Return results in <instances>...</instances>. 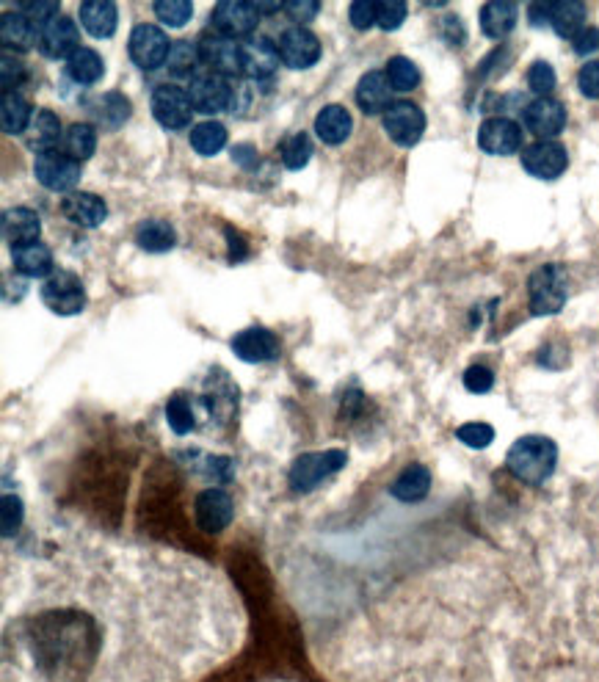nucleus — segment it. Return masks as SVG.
Returning <instances> with one entry per match:
<instances>
[{
  "instance_id": "nucleus-14",
  "label": "nucleus",
  "mask_w": 599,
  "mask_h": 682,
  "mask_svg": "<svg viewBox=\"0 0 599 682\" xmlns=\"http://www.w3.org/2000/svg\"><path fill=\"white\" fill-rule=\"evenodd\" d=\"M199 50H202V64L210 72H216L221 78H232L241 75V42H232L221 34H202L199 36Z\"/></svg>"
},
{
  "instance_id": "nucleus-46",
  "label": "nucleus",
  "mask_w": 599,
  "mask_h": 682,
  "mask_svg": "<svg viewBox=\"0 0 599 682\" xmlns=\"http://www.w3.org/2000/svg\"><path fill=\"white\" fill-rule=\"evenodd\" d=\"M555 83H558V78H555V70L547 61H536L528 70V89L539 97H550Z\"/></svg>"
},
{
  "instance_id": "nucleus-44",
  "label": "nucleus",
  "mask_w": 599,
  "mask_h": 682,
  "mask_svg": "<svg viewBox=\"0 0 599 682\" xmlns=\"http://www.w3.org/2000/svg\"><path fill=\"white\" fill-rule=\"evenodd\" d=\"M0 525H3V536L9 539L12 533L20 531V525H23L25 520V506L23 500L17 498V495H3V500H0Z\"/></svg>"
},
{
  "instance_id": "nucleus-18",
  "label": "nucleus",
  "mask_w": 599,
  "mask_h": 682,
  "mask_svg": "<svg viewBox=\"0 0 599 682\" xmlns=\"http://www.w3.org/2000/svg\"><path fill=\"white\" fill-rule=\"evenodd\" d=\"M241 75L249 81H265L271 78L279 67V50L277 42H271L268 36H252L241 42Z\"/></svg>"
},
{
  "instance_id": "nucleus-4",
  "label": "nucleus",
  "mask_w": 599,
  "mask_h": 682,
  "mask_svg": "<svg viewBox=\"0 0 599 682\" xmlns=\"http://www.w3.org/2000/svg\"><path fill=\"white\" fill-rule=\"evenodd\" d=\"M172 45L174 42H169V36H166L163 28L150 25V23H141L130 31V39H127V53H130V58H133V64H136V67L152 72L169 61Z\"/></svg>"
},
{
  "instance_id": "nucleus-50",
  "label": "nucleus",
  "mask_w": 599,
  "mask_h": 682,
  "mask_svg": "<svg viewBox=\"0 0 599 682\" xmlns=\"http://www.w3.org/2000/svg\"><path fill=\"white\" fill-rule=\"evenodd\" d=\"M577 86L580 94L588 100H599V61H586L577 72Z\"/></svg>"
},
{
  "instance_id": "nucleus-37",
  "label": "nucleus",
  "mask_w": 599,
  "mask_h": 682,
  "mask_svg": "<svg viewBox=\"0 0 599 682\" xmlns=\"http://www.w3.org/2000/svg\"><path fill=\"white\" fill-rule=\"evenodd\" d=\"M166 67L172 75L183 78V75H191L194 78L199 67H202V50H199V42H191V39H177L172 45V53H169V61Z\"/></svg>"
},
{
  "instance_id": "nucleus-40",
  "label": "nucleus",
  "mask_w": 599,
  "mask_h": 682,
  "mask_svg": "<svg viewBox=\"0 0 599 682\" xmlns=\"http://www.w3.org/2000/svg\"><path fill=\"white\" fill-rule=\"evenodd\" d=\"M166 423H169V428H172L177 437L191 434V428L196 426L194 406H191V401H188L183 393L172 395V398L166 401Z\"/></svg>"
},
{
  "instance_id": "nucleus-42",
  "label": "nucleus",
  "mask_w": 599,
  "mask_h": 682,
  "mask_svg": "<svg viewBox=\"0 0 599 682\" xmlns=\"http://www.w3.org/2000/svg\"><path fill=\"white\" fill-rule=\"evenodd\" d=\"M14 9L25 14L28 20H34L39 28L61 14V6H58L56 0H20V3H14Z\"/></svg>"
},
{
  "instance_id": "nucleus-13",
  "label": "nucleus",
  "mask_w": 599,
  "mask_h": 682,
  "mask_svg": "<svg viewBox=\"0 0 599 682\" xmlns=\"http://www.w3.org/2000/svg\"><path fill=\"white\" fill-rule=\"evenodd\" d=\"M232 517H235V503L224 492V489H205L199 492L194 500V520L196 528L202 533H221L230 528Z\"/></svg>"
},
{
  "instance_id": "nucleus-47",
  "label": "nucleus",
  "mask_w": 599,
  "mask_h": 682,
  "mask_svg": "<svg viewBox=\"0 0 599 682\" xmlns=\"http://www.w3.org/2000/svg\"><path fill=\"white\" fill-rule=\"evenodd\" d=\"M28 78V70L20 58H12V53H3V64H0V83L3 92H17Z\"/></svg>"
},
{
  "instance_id": "nucleus-45",
  "label": "nucleus",
  "mask_w": 599,
  "mask_h": 682,
  "mask_svg": "<svg viewBox=\"0 0 599 682\" xmlns=\"http://www.w3.org/2000/svg\"><path fill=\"white\" fill-rule=\"evenodd\" d=\"M406 6L404 0H379V17H376V25L381 31H398L406 20Z\"/></svg>"
},
{
  "instance_id": "nucleus-26",
  "label": "nucleus",
  "mask_w": 599,
  "mask_h": 682,
  "mask_svg": "<svg viewBox=\"0 0 599 682\" xmlns=\"http://www.w3.org/2000/svg\"><path fill=\"white\" fill-rule=\"evenodd\" d=\"M12 263L14 271L28 279H47L53 274V252L45 243H28V246L12 249Z\"/></svg>"
},
{
  "instance_id": "nucleus-22",
  "label": "nucleus",
  "mask_w": 599,
  "mask_h": 682,
  "mask_svg": "<svg viewBox=\"0 0 599 682\" xmlns=\"http://www.w3.org/2000/svg\"><path fill=\"white\" fill-rule=\"evenodd\" d=\"M0 39L6 53H28L31 47H39V25L14 9V14L6 12L0 17Z\"/></svg>"
},
{
  "instance_id": "nucleus-12",
  "label": "nucleus",
  "mask_w": 599,
  "mask_h": 682,
  "mask_svg": "<svg viewBox=\"0 0 599 682\" xmlns=\"http://www.w3.org/2000/svg\"><path fill=\"white\" fill-rule=\"evenodd\" d=\"M81 50V31H78V23L58 14L50 23H45L39 28V53L45 58H67L70 61L75 53Z\"/></svg>"
},
{
  "instance_id": "nucleus-20",
  "label": "nucleus",
  "mask_w": 599,
  "mask_h": 682,
  "mask_svg": "<svg viewBox=\"0 0 599 682\" xmlns=\"http://www.w3.org/2000/svg\"><path fill=\"white\" fill-rule=\"evenodd\" d=\"M61 213H64V219H70L72 224H78L83 230H94V227H100L108 219V205L97 194L72 191V194L61 199Z\"/></svg>"
},
{
  "instance_id": "nucleus-39",
  "label": "nucleus",
  "mask_w": 599,
  "mask_h": 682,
  "mask_svg": "<svg viewBox=\"0 0 599 682\" xmlns=\"http://www.w3.org/2000/svg\"><path fill=\"white\" fill-rule=\"evenodd\" d=\"M279 158H282L285 169H290V172L304 169L312 158L310 136L307 133H293V136H288V139L282 141V147H279Z\"/></svg>"
},
{
  "instance_id": "nucleus-8",
  "label": "nucleus",
  "mask_w": 599,
  "mask_h": 682,
  "mask_svg": "<svg viewBox=\"0 0 599 682\" xmlns=\"http://www.w3.org/2000/svg\"><path fill=\"white\" fill-rule=\"evenodd\" d=\"M191 114H194L191 97L180 86L163 83V86H158L152 92V116L158 119L161 128L185 130L191 125Z\"/></svg>"
},
{
  "instance_id": "nucleus-49",
  "label": "nucleus",
  "mask_w": 599,
  "mask_h": 682,
  "mask_svg": "<svg viewBox=\"0 0 599 682\" xmlns=\"http://www.w3.org/2000/svg\"><path fill=\"white\" fill-rule=\"evenodd\" d=\"M464 387L475 395L489 393L495 387V373L486 368V365H473V368L464 370Z\"/></svg>"
},
{
  "instance_id": "nucleus-21",
  "label": "nucleus",
  "mask_w": 599,
  "mask_h": 682,
  "mask_svg": "<svg viewBox=\"0 0 599 682\" xmlns=\"http://www.w3.org/2000/svg\"><path fill=\"white\" fill-rule=\"evenodd\" d=\"M0 227H3V241L9 243L12 249H20V246H28V243H39L42 219L31 208H9L3 210Z\"/></svg>"
},
{
  "instance_id": "nucleus-32",
  "label": "nucleus",
  "mask_w": 599,
  "mask_h": 682,
  "mask_svg": "<svg viewBox=\"0 0 599 682\" xmlns=\"http://www.w3.org/2000/svg\"><path fill=\"white\" fill-rule=\"evenodd\" d=\"M136 243L150 255H163V252L174 249L177 232L166 219H147L136 227Z\"/></svg>"
},
{
  "instance_id": "nucleus-15",
  "label": "nucleus",
  "mask_w": 599,
  "mask_h": 682,
  "mask_svg": "<svg viewBox=\"0 0 599 682\" xmlns=\"http://www.w3.org/2000/svg\"><path fill=\"white\" fill-rule=\"evenodd\" d=\"M232 351L235 357L249 362V365H263V362H274L282 354V343L271 329L263 326H249L238 335L232 337Z\"/></svg>"
},
{
  "instance_id": "nucleus-17",
  "label": "nucleus",
  "mask_w": 599,
  "mask_h": 682,
  "mask_svg": "<svg viewBox=\"0 0 599 682\" xmlns=\"http://www.w3.org/2000/svg\"><path fill=\"white\" fill-rule=\"evenodd\" d=\"M522 122L528 133L539 136V141H553V136L566 128V108L553 97H536L533 103L525 105Z\"/></svg>"
},
{
  "instance_id": "nucleus-53",
  "label": "nucleus",
  "mask_w": 599,
  "mask_h": 682,
  "mask_svg": "<svg viewBox=\"0 0 599 682\" xmlns=\"http://www.w3.org/2000/svg\"><path fill=\"white\" fill-rule=\"evenodd\" d=\"M528 14H530V23L533 25H550V17H553V3H530Z\"/></svg>"
},
{
  "instance_id": "nucleus-23",
  "label": "nucleus",
  "mask_w": 599,
  "mask_h": 682,
  "mask_svg": "<svg viewBox=\"0 0 599 682\" xmlns=\"http://www.w3.org/2000/svg\"><path fill=\"white\" fill-rule=\"evenodd\" d=\"M78 17L94 39H111L119 25V9L111 0H86L78 9Z\"/></svg>"
},
{
  "instance_id": "nucleus-2",
  "label": "nucleus",
  "mask_w": 599,
  "mask_h": 682,
  "mask_svg": "<svg viewBox=\"0 0 599 682\" xmlns=\"http://www.w3.org/2000/svg\"><path fill=\"white\" fill-rule=\"evenodd\" d=\"M348 464V453L340 448H329V451H312L301 453L296 462L290 464V489L293 492H312L326 481L337 475Z\"/></svg>"
},
{
  "instance_id": "nucleus-25",
  "label": "nucleus",
  "mask_w": 599,
  "mask_h": 682,
  "mask_svg": "<svg viewBox=\"0 0 599 682\" xmlns=\"http://www.w3.org/2000/svg\"><path fill=\"white\" fill-rule=\"evenodd\" d=\"M390 81H387V75L379 70L368 72V75H362V81H359L357 86V105L365 111V114H387V108H390Z\"/></svg>"
},
{
  "instance_id": "nucleus-36",
  "label": "nucleus",
  "mask_w": 599,
  "mask_h": 682,
  "mask_svg": "<svg viewBox=\"0 0 599 682\" xmlns=\"http://www.w3.org/2000/svg\"><path fill=\"white\" fill-rule=\"evenodd\" d=\"M97 150V128L89 122H75L64 133V152L78 163L89 161Z\"/></svg>"
},
{
  "instance_id": "nucleus-3",
  "label": "nucleus",
  "mask_w": 599,
  "mask_h": 682,
  "mask_svg": "<svg viewBox=\"0 0 599 682\" xmlns=\"http://www.w3.org/2000/svg\"><path fill=\"white\" fill-rule=\"evenodd\" d=\"M530 313L553 315L566 304V271L561 266H542L528 279Z\"/></svg>"
},
{
  "instance_id": "nucleus-29",
  "label": "nucleus",
  "mask_w": 599,
  "mask_h": 682,
  "mask_svg": "<svg viewBox=\"0 0 599 682\" xmlns=\"http://www.w3.org/2000/svg\"><path fill=\"white\" fill-rule=\"evenodd\" d=\"M58 139H61V122H58V116L53 114V111H47V108L36 111L34 119H31V125L25 130V144H28V150H34L36 155H39V152L56 150Z\"/></svg>"
},
{
  "instance_id": "nucleus-7",
  "label": "nucleus",
  "mask_w": 599,
  "mask_h": 682,
  "mask_svg": "<svg viewBox=\"0 0 599 682\" xmlns=\"http://www.w3.org/2000/svg\"><path fill=\"white\" fill-rule=\"evenodd\" d=\"M34 174L47 191L72 194V188L81 183V163L70 158L67 152L47 150L34 158Z\"/></svg>"
},
{
  "instance_id": "nucleus-6",
  "label": "nucleus",
  "mask_w": 599,
  "mask_h": 682,
  "mask_svg": "<svg viewBox=\"0 0 599 682\" xmlns=\"http://www.w3.org/2000/svg\"><path fill=\"white\" fill-rule=\"evenodd\" d=\"M257 23H260V12L249 0H221V3H216L213 14H210L213 31L227 36L232 42L252 39V34L257 31Z\"/></svg>"
},
{
  "instance_id": "nucleus-51",
  "label": "nucleus",
  "mask_w": 599,
  "mask_h": 682,
  "mask_svg": "<svg viewBox=\"0 0 599 682\" xmlns=\"http://www.w3.org/2000/svg\"><path fill=\"white\" fill-rule=\"evenodd\" d=\"M282 9L290 14V20H296V23H310V20H315L318 17V12H321V3L318 0H288V3H282Z\"/></svg>"
},
{
  "instance_id": "nucleus-10",
  "label": "nucleus",
  "mask_w": 599,
  "mask_h": 682,
  "mask_svg": "<svg viewBox=\"0 0 599 682\" xmlns=\"http://www.w3.org/2000/svg\"><path fill=\"white\" fill-rule=\"evenodd\" d=\"M384 130L398 147H415L426 133V114L423 108L409 100L392 103L384 114Z\"/></svg>"
},
{
  "instance_id": "nucleus-28",
  "label": "nucleus",
  "mask_w": 599,
  "mask_h": 682,
  "mask_svg": "<svg viewBox=\"0 0 599 682\" xmlns=\"http://www.w3.org/2000/svg\"><path fill=\"white\" fill-rule=\"evenodd\" d=\"M431 492V473L426 464H409L390 486V495L401 503H417Z\"/></svg>"
},
{
  "instance_id": "nucleus-54",
  "label": "nucleus",
  "mask_w": 599,
  "mask_h": 682,
  "mask_svg": "<svg viewBox=\"0 0 599 682\" xmlns=\"http://www.w3.org/2000/svg\"><path fill=\"white\" fill-rule=\"evenodd\" d=\"M232 161H238L241 166H254L257 163V152H254V147H249V144H238L235 150H232Z\"/></svg>"
},
{
  "instance_id": "nucleus-35",
  "label": "nucleus",
  "mask_w": 599,
  "mask_h": 682,
  "mask_svg": "<svg viewBox=\"0 0 599 682\" xmlns=\"http://www.w3.org/2000/svg\"><path fill=\"white\" fill-rule=\"evenodd\" d=\"M191 147H194L196 155H202V158L219 155V152L227 147V128H224L221 122H213V119L199 122V125L191 128Z\"/></svg>"
},
{
  "instance_id": "nucleus-1",
  "label": "nucleus",
  "mask_w": 599,
  "mask_h": 682,
  "mask_svg": "<svg viewBox=\"0 0 599 682\" xmlns=\"http://www.w3.org/2000/svg\"><path fill=\"white\" fill-rule=\"evenodd\" d=\"M555 464H558V445L542 434L519 437L506 453L508 473L528 486H542L544 481H550Z\"/></svg>"
},
{
  "instance_id": "nucleus-43",
  "label": "nucleus",
  "mask_w": 599,
  "mask_h": 682,
  "mask_svg": "<svg viewBox=\"0 0 599 682\" xmlns=\"http://www.w3.org/2000/svg\"><path fill=\"white\" fill-rule=\"evenodd\" d=\"M456 437H459L467 448H475V451H484L495 440V428L489 423H464V426L456 428Z\"/></svg>"
},
{
  "instance_id": "nucleus-41",
  "label": "nucleus",
  "mask_w": 599,
  "mask_h": 682,
  "mask_svg": "<svg viewBox=\"0 0 599 682\" xmlns=\"http://www.w3.org/2000/svg\"><path fill=\"white\" fill-rule=\"evenodd\" d=\"M155 17L169 28H183L194 17V3L191 0H158L152 6Z\"/></svg>"
},
{
  "instance_id": "nucleus-16",
  "label": "nucleus",
  "mask_w": 599,
  "mask_h": 682,
  "mask_svg": "<svg viewBox=\"0 0 599 682\" xmlns=\"http://www.w3.org/2000/svg\"><path fill=\"white\" fill-rule=\"evenodd\" d=\"M522 166L536 180H555L566 172L569 155L558 141H536L522 150Z\"/></svg>"
},
{
  "instance_id": "nucleus-48",
  "label": "nucleus",
  "mask_w": 599,
  "mask_h": 682,
  "mask_svg": "<svg viewBox=\"0 0 599 682\" xmlns=\"http://www.w3.org/2000/svg\"><path fill=\"white\" fill-rule=\"evenodd\" d=\"M376 17H379V0H354L348 6V20L357 31H368L376 25Z\"/></svg>"
},
{
  "instance_id": "nucleus-38",
  "label": "nucleus",
  "mask_w": 599,
  "mask_h": 682,
  "mask_svg": "<svg viewBox=\"0 0 599 682\" xmlns=\"http://www.w3.org/2000/svg\"><path fill=\"white\" fill-rule=\"evenodd\" d=\"M384 75H387V81H390L392 92H412V89H417V83H420V70H417V64L415 61H409L406 56H392L390 61H387Z\"/></svg>"
},
{
  "instance_id": "nucleus-9",
  "label": "nucleus",
  "mask_w": 599,
  "mask_h": 682,
  "mask_svg": "<svg viewBox=\"0 0 599 682\" xmlns=\"http://www.w3.org/2000/svg\"><path fill=\"white\" fill-rule=\"evenodd\" d=\"M279 61L290 67V70H310L312 64H318L321 58V42L304 25H293L288 31H282L277 39Z\"/></svg>"
},
{
  "instance_id": "nucleus-27",
  "label": "nucleus",
  "mask_w": 599,
  "mask_h": 682,
  "mask_svg": "<svg viewBox=\"0 0 599 682\" xmlns=\"http://www.w3.org/2000/svg\"><path fill=\"white\" fill-rule=\"evenodd\" d=\"M519 6L511 0H492L481 9V31L489 39H506L517 25Z\"/></svg>"
},
{
  "instance_id": "nucleus-33",
  "label": "nucleus",
  "mask_w": 599,
  "mask_h": 682,
  "mask_svg": "<svg viewBox=\"0 0 599 682\" xmlns=\"http://www.w3.org/2000/svg\"><path fill=\"white\" fill-rule=\"evenodd\" d=\"M550 25L558 36L564 39H575L586 25V3H577V0H564V3H553V17H550Z\"/></svg>"
},
{
  "instance_id": "nucleus-31",
  "label": "nucleus",
  "mask_w": 599,
  "mask_h": 682,
  "mask_svg": "<svg viewBox=\"0 0 599 682\" xmlns=\"http://www.w3.org/2000/svg\"><path fill=\"white\" fill-rule=\"evenodd\" d=\"M34 119V108L20 92H3L0 100V128L6 136H20Z\"/></svg>"
},
{
  "instance_id": "nucleus-52",
  "label": "nucleus",
  "mask_w": 599,
  "mask_h": 682,
  "mask_svg": "<svg viewBox=\"0 0 599 682\" xmlns=\"http://www.w3.org/2000/svg\"><path fill=\"white\" fill-rule=\"evenodd\" d=\"M572 50H575L577 56H586V53L599 50V28H583V31L572 39Z\"/></svg>"
},
{
  "instance_id": "nucleus-11",
  "label": "nucleus",
  "mask_w": 599,
  "mask_h": 682,
  "mask_svg": "<svg viewBox=\"0 0 599 682\" xmlns=\"http://www.w3.org/2000/svg\"><path fill=\"white\" fill-rule=\"evenodd\" d=\"M188 97H191L194 111L219 114L232 105V86L227 83V78H221L216 72L199 70L188 83Z\"/></svg>"
},
{
  "instance_id": "nucleus-24",
  "label": "nucleus",
  "mask_w": 599,
  "mask_h": 682,
  "mask_svg": "<svg viewBox=\"0 0 599 682\" xmlns=\"http://www.w3.org/2000/svg\"><path fill=\"white\" fill-rule=\"evenodd\" d=\"M351 130H354V119H351V114H348L343 105H326V108H321L318 111V116H315V133H318V139L323 141V144H329V147H337V144H343V141L351 136Z\"/></svg>"
},
{
  "instance_id": "nucleus-34",
  "label": "nucleus",
  "mask_w": 599,
  "mask_h": 682,
  "mask_svg": "<svg viewBox=\"0 0 599 682\" xmlns=\"http://www.w3.org/2000/svg\"><path fill=\"white\" fill-rule=\"evenodd\" d=\"M67 72H70V78L75 83H81V86H94V83L103 81L105 75L103 56H100L97 50H92V47H81V50L67 61Z\"/></svg>"
},
{
  "instance_id": "nucleus-19",
  "label": "nucleus",
  "mask_w": 599,
  "mask_h": 682,
  "mask_svg": "<svg viewBox=\"0 0 599 682\" xmlns=\"http://www.w3.org/2000/svg\"><path fill=\"white\" fill-rule=\"evenodd\" d=\"M478 147L489 155H514L522 147V128L514 119L492 116L478 128Z\"/></svg>"
},
{
  "instance_id": "nucleus-30",
  "label": "nucleus",
  "mask_w": 599,
  "mask_h": 682,
  "mask_svg": "<svg viewBox=\"0 0 599 682\" xmlns=\"http://www.w3.org/2000/svg\"><path fill=\"white\" fill-rule=\"evenodd\" d=\"M89 111L94 116V125H100L103 130H119L130 119V100L119 92H105L103 97L89 103Z\"/></svg>"
},
{
  "instance_id": "nucleus-5",
  "label": "nucleus",
  "mask_w": 599,
  "mask_h": 682,
  "mask_svg": "<svg viewBox=\"0 0 599 682\" xmlns=\"http://www.w3.org/2000/svg\"><path fill=\"white\" fill-rule=\"evenodd\" d=\"M39 296L45 301V307L56 315H78L86 307V290L78 274L72 271H53L45 279V285L39 290Z\"/></svg>"
}]
</instances>
